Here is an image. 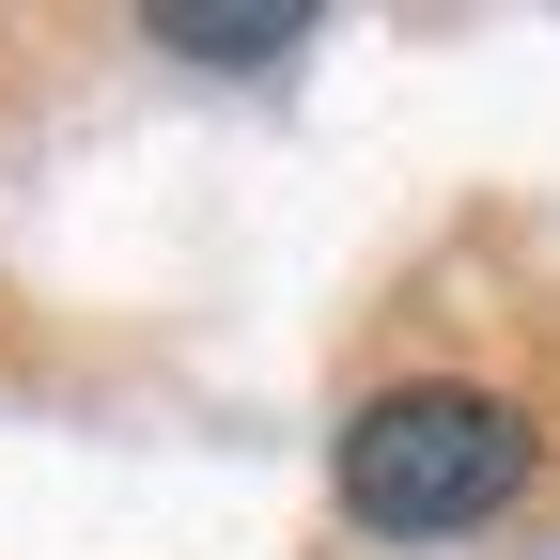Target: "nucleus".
<instances>
[{"instance_id": "f257e3e1", "label": "nucleus", "mask_w": 560, "mask_h": 560, "mask_svg": "<svg viewBox=\"0 0 560 560\" xmlns=\"http://www.w3.org/2000/svg\"><path fill=\"white\" fill-rule=\"evenodd\" d=\"M529 482V420L499 389H374L342 420V499L374 529H482Z\"/></svg>"}, {"instance_id": "f03ea898", "label": "nucleus", "mask_w": 560, "mask_h": 560, "mask_svg": "<svg viewBox=\"0 0 560 560\" xmlns=\"http://www.w3.org/2000/svg\"><path fill=\"white\" fill-rule=\"evenodd\" d=\"M296 32H312L296 0H156V47H187V62H265Z\"/></svg>"}]
</instances>
